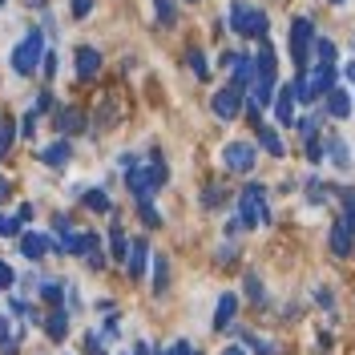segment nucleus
<instances>
[{"instance_id": "1", "label": "nucleus", "mask_w": 355, "mask_h": 355, "mask_svg": "<svg viewBox=\"0 0 355 355\" xmlns=\"http://www.w3.org/2000/svg\"><path fill=\"white\" fill-rule=\"evenodd\" d=\"M166 178H170V170H166V157L157 154H150V162H130L125 166V186H130V194L137 202H150L166 186Z\"/></svg>"}, {"instance_id": "2", "label": "nucleus", "mask_w": 355, "mask_h": 355, "mask_svg": "<svg viewBox=\"0 0 355 355\" xmlns=\"http://www.w3.org/2000/svg\"><path fill=\"white\" fill-rule=\"evenodd\" d=\"M226 24H230L239 37H266V24H270V21H266L263 8H254V4H246V0H234Z\"/></svg>"}, {"instance_id": "3", "label": "nucleus", "mask_w": 355, "mask_h": 355, "mask_svg": "<svg viewBox=\"0 0 355 355\" xmlns=\"http://www.w3.org/2000/svg\"><path fill=\"white\" fill-rule=\"evenodd\" d=\"M41 57H44V33L33 28V33H24V41L12 49V69H17L21 77H33V73L41 69Z\"/></svg>"}, {"instance_id": "4", "label": "nucleus", "mask_w": 355, "mask_h": 355, "mask_svg": "<svg viewBox=\"0 0 355 355\" xmlns=\"http://www.w3.org/2000/svg\"><path fill=\"white\" fill-rule=\"evenodd\" d=\"M270 210H266V190L259 182H250L239 198V226H266Z\"/></svg>"}, {"instance_id": "5", "label": "nucleus", "mask_w": 355, "mask_h": 355, "mask_svg": "<svg viewBox=\"0 0 355 355\" xmlns=\"http://www.w3.org/2000/svg\"><path fill=\"white\" fill-rule=\"evenodd\" d=\"M287 44H291V61H295L299 69H307L311 44H315V24H311V17H295V21H291Z\"/></svg>"}, {"instance_id": "6", "label": "nucleus", "mask_w": 355, "mask_h": 355, "mask_svg": "<svg viewBox=\"0 0 355 355\" xmlns=\"http://www.w3.org/2000/svg\"><path fill=\"white\" fill-rule=\"evenodd\" d=\"M254 146L250 141H230L226 150H222V166L230 170V174H250L254 170Z\"/></svg>"}, {"instance_id": "7", "label": "nucleus", "mask_w": 355, "mask_h": 355, "mask_svg": "<svg viewBox=\"0 0 355 355\" xmlns=\"http://www.w3.org/2000/svg\"><path fill=\"white\" fill-rule=\"evenodd\" d=\"M243 89H234V85H226L214 93V101H210V110H214V117H222V121H234L239 117V110H243Z\"/></svg>"}, {"instance_id": "8", "label": "nucleus", "mask_w": 355, "mask_h": 355, "mask_svg": "<svg viewBox=\"0 0 355 355\" xmlns=\"http://www.w3.org/2000/svg\"><path fill=\"white\" fill-rule=\"evenodd\" d=\"M270 101H275V121H279V125H295V121H299V117H295V105H299V101H295V85H279Z\"/></svg>"}, {"instance_id": "9", "label": "nucleus", "mask_w": 355, "mask_h": 355, "mask_svg": "<svg viewBox=\"0 0 355 355\" xmlns=\"http://www.w3.org/2000/svg\"><path fill=\"white\" fill-rule=\"evenodd\" d=\"M323 110H327V117H352V93L343 85H331L327 93H323Z\"/></svg>"}, {"instance_id": "10", "label": "nucleus", "mask_w": 355, "mask_h": 355, "mask_svg": "<svg viewBox=\"0 0 355 355\" xmlns=\"http://www.w3.org/2000/svg\"><path fill=\"white\" fill-rule=\"evenodd\" d=\"M125 266H130V279H141V275H146V266H150V243H146V239H133L130 243Z\"/></svg>"}, {"instance_id": "11", "label": "nucleus", "mask_w": 355, "mask_h": 355, "mask_svg": "<svg viewBox=\"0 0 355 355\" xmlns=\"http://www.w3.org/2000/svg\"><path fill=\"white\" fill-rule=\"evenodd\" d=\"M97 243V234H77V230H61V243H53V250L61 254H85L89 246Z\"/></svg>"}, {"instance_id": "12", "label": "nucleus", "mask_w": 355, "mask_h": 355, "mask_svg": "<svg viewBox=\"0 0 355 355\" xmlns=\"http://www.w3.org/2000/svg\"><path fill=\"white\" fill-rule=\"evenodd\" d=\"M303 81H307V93H311V101H315V97H323L335 85V65H315V73L303 77Z\"/></svg>"}, {"instance_id": "13", "label": "nucleus", "mask_w": 355, "mask_h": 355, "mask_svg": "<svg viewBox=\"0 0 355 355\" xmlns=\"http://www.w3.org/2000/svg\"><path fill=\"white\" fill-rule=\"evenodd\" d=\"M97 69H101V53H97L93 44H81V49H77V77H81V81H93Z\"/></svg>"}, {"instance_id": "14", "label": "nucleus", "mask_w": 355, "mask_h": 355, "mask_svg": "<svg viewBox=\"0 0 355 355\" xmlns=\"http://www.w3.org/2000/svg\"><path fill=\"white\" fill-rule=\"evenodd\" d=\"M44 331H49V339H53V343H61V339L69 335V311L65 307H53L49 323H44Z\"/></svg>"}, {"instance_id": "15", "label": "nucleus", "mask_w": 355, "mask_h": 355, "mask_svg": "<svg viewBox=\"0 0 355 355\" xmlns=\"http://www.w3.org/2000/svg\"><path fill=\"white\" fill-rule=\"evenodd\" d=\"M69 157H73V150H69V141H53V146H44L41 150V162L44 166H69Z\"/></svg>"}, {"instance_id": "16", "label": "nucleus", "mask_w": 355, "mask_h": 355, "mask_svg": "<svg viewBox=\"0 0 355 355\" xmlns=\"http://www.w3.org/2000/svg\"><path fill=\"white\" fill-rule=\"evenodd\" d=\"M49 246H53V239H44V234H21V254L24 259H41Z\"/></svg>"}, {"instance_id": "17", "label": "nucleus", "mask_w": 355, "mask_h": 355, "mask_svg": "<svg viewBox=\"0 0 355 355\" xmlns=\"http://www.w3.org/2000/svg\"><path fill=\"white\" fill-rule=\"evenodd\" d=\"M323 154L331 157L339 170H352V154H347V141H343V137H327V150H323Z\"/></svg>"}, {"instance_id": "18", "label": "nucleus", "mask_w": 355, "mask_h": 355, "mask_svg": "<svg viewBox=\"0 0 355 355\" xmlns=\"http://www.w3.org/2000/svg\"><path fill=\"white\" fill-rule=\"evenodd\" d=\"M234 311H239V295H218V311H214V327H226L230 319H234Z\"/></svg>"}, {"instance_id": "19", "label": "nucleus", "mask_w": 355, "mask_h": 355, "mask_svg": "<svg viewBox=\"0 0 355 355\" xmlns=\"http://www.w3.org/2000/svg\"><path fill=\"white\" fill-rule=\"evenodd\" d=\"M57 130H61V133H81V130H85V117H81V110H73V105H69V110H61V113H57Z\"/></svg>"}, {"instance_id": "20", "label": "nucleus", "mask_w": 355, "mask_h": 355, "mask_svg": "<svg viewBox=\"0 0 355 355\" xmlns=\"http://www.w3.org/2000/svg\"><path fill=\"white\" fill-rule=\"evenodd\" d=\"M254 130H259V141H263V150H266V154H275V157H283V154H287V150H283V137H279V133L270 130V125H254Z\"/></svg>"}, {"instance_id": "21", "label": "nucleus", "mask_w": 355, "mask_h": 355, "mask_svg": "<svg viewBox=\"0 0 355 355\" xmlns=\"http://www.w3.org/2000/svg\"><path fill=\"white\" fill-rule=\"evenodd\" d=\"M110 250L117 263H125V250H130V243H125V230H121V222H113L110 226Z\"/></svg>"}, {"instance_id": "22", "label": "nucleus", "mask_w": 355, "mask_h": 355, "mask_svg": "<svg viewBox=\"0 0 355 355\" xmlns=\"http://www.w3.org/2000/svg\"><path fill=\"white\" fill-rule=\"evenodd\" d=\"M81 202H85L89 210H97V214H110V210H113V202H110V194H105V190H85V194H81Z\"/></svg>"}, {"instance_id": "23", "label": "nucleus", "mask_w": 355, "mask_h": 355, "mask_svg": "<svg viewBox=\"0 0 355 355\" xmlns=\"http://www.w3.org/2000/svg\"><path fill=\"white\" fill-rule=\"evenodd\" d=\"M37 291H41L44 303H53V307H61V299H65V287H61V283H53V279H41Z\"/></svg>"}, {"instance_id": "24", "label": "nucleus", "mask_w": 355, "mask_h": 355, "mask_svg": "<svg viewBox=\"0 0 355 355\" xmlns=\"http://www.w3.org/2000/svg\"><path fill=\"white\" fill-rule=\"evenodd\" d=\"M150 263H154V291L162 295V291L170 287V263H166L162 254H157V259H150Z\"/></svg>"}, {"instance_id": "25", "label": "nucleus", "mask_w": 355, "mask_h": 355, "mask_svg": "<svg viewBox=\"0 0 355 355\" xmlns=\"http://www.w3.org/2000/svg\"><path fill=\"white\" fill-rule=\"evenodd\" d=\"M315 57H319V65H335V44L327 41V37H315Z\"/></svg>"}, {"instance_id": "26", "label": "nucleus", "mask_w": 355, "mask_h": 355, "mask_svg": "<svg viewBox=\"0 0 355 355\" xmlns=\"http://www.w3.org/2000/svg\"><path fill=\"white\" fill-rule=\"evenodd\" d=\"M331 250L335 254H347V250H352V230H347V226H335L331 230Z\"/></svg>"}, {"instance_id": "27", "label": "nucleus", "mask_w": 355, "mask_h": 355, "mask_svg": "<svg viewBox=\"0 0 355 355\" xmlns=\"http://www.w3.org/2000/svg\"><path fill=\"white\" fill-rule=\"evenodd\" d=\"M0 343H4L8 355L17 352V343H21V331H8V319H4V315H0Z\"/></svg>"}, {"instance_id": "28", "label": "nucleus", "mask_w": 355, "mask_h": 355, "mask_svg": "<svg viewBox=\"0 0 355 355\" xmlns=\"http://www.w3.org/2000/svg\"><path fill=\"white\" fill-rule=\"evenodd\" d=\"M154 8H157V21L166 24V28H170V24L178 21V12H174V0H154Z\"/></svg>"}, {"instance_id": "29", "label": "nucleus", "mask_w": 355, "mask_h": 355, "mask_svg": "<svg viewBox=\"0 0 355 355\" xmlns=\"http://www.w3.org/2000/svg\"><path fill=\"white\" fill-rule=\"evenodd\" d=\"M190 69H194V77H210V65H206V57H202V49H190Z\"/></svg>"}, {"instance_id": "30", "label": "nucleus", "mask_w": 355, "mask_h": 355, "mask_svg": "<svg viewBox=\"0 0 355 355\" xmlns=\"http://www.w3.org/2000/svg\"><path fill=\"white\" fill-rule=\"evenodd\" d=\"M295 125H299L303 137H319V113H307V117H303V121H295Z\"/></svg>"}, {"instance_id": "31", "label": "nucleus", "mask_w": 355, "mask_h": 355, "mask_svg": "<svg viewBox=\"0 0 355 355\" xmlns=\"http://www.w3.org/2000/svg\"><path fill=\"white\" fill-rule=\"evenodd\" d=\"M0 234H4V239L21 234V218H17V214H0Z\"/></svg>"}, {"instance_id": "32", "label": "nucleus", "mask_w": 355, "mask_h": 355, "mask_svg": "<svg viewBox=\"0 0 355 355\" xmlns=\"http://www.w3.org/2000/svg\"><path fill=\"white\" fill-rule=\"evenodd\" d=\"M8 146H12V121H8V117H0V157L8 154Z\"/></svg>"}, {"instance_id": "33", "label": "nucleus", "mask_w": 355, "mask_h": 355, "mask_svg": "<svg viewBox=\"0 0 355 355\" xmlns=\"http://www.w3.org/2000/svg\"><path fill=\"white\" fill-rule=\"evenodd\" d=\"M343 226L355 230V194H343Z\"/></svg>"}, {"instance_id": "34", "label": "nucleus", "mask_w": 355, "mask_h": 355, "mask_svg": "<svg viewBox=\"0 0 355 355\" xmlns=\"http://www.w3.org/2000/svg\"><path fill=\"white\" fill-rule=\"evenodd\" d=\"M101 343H105V335H97V331L85 335V352L89 355H105V347H101Z\"/></svg>"}, {"instance_id": "35", "label": "nucleus", "mask_w": 355, "mask_h": 355, "mask_svg": "<svg viewBox=\"0 0 355 355\" xmlns=\"http://www.w3.org/2000/svg\"><path fill=\"white\" fill-rule=\"evenodd\" d=\"M246 295H250L254 303L263 299V279H259V275H246Z\"/></svg>"}, {"instance_id": "36", "label": "nucleus", "mask_w": 355, "mask_h": 355, "mask_svg": "<svg viewBox=\"0 0 355 355\" xmlns=\"http://www.w3.org/2000/svg\"><path fill=\"white\" fill-rule=\"evenodd\" d=\"M307 198L311 202H323V198H327V190L319 186V178H307Z\"/></svg>"}, {"instance_id": "37", "label": "nucleus", "mask_w": 355, "mask_h": 355, "mask_svg": "<svg viewBox=\"0 0 355 355\" xmlns=\"http://www.w3.org/2000/svg\"><path fill=\"white\" fill-rule=\"evenodd\" d=\"M12 283H17V275H12V266H8L4 259H0V291H8Z\"/></svg>"}, {"instance_id": "38", "label": "nucleus", "mask_w": 355, "mask_h": 355, "mask_svg": "<svg viewBox=\"0 0 355 355\" xmlns=\"http://www.w3.org/2000/svg\"><path fill=\"white\" fill-rule=\"evenodd\" d=\"M307 157L311 162H323V141L319 137H307Z\"/></svg>"}, {"instance_id": "39", "label": "nucleus", "mask_w": 355, "mask_h": 355, "mask_svg": "<svg viewBox=\"0 0 355 355\" xmlns=\"http://www.w3.org/2000/svg\"><path fill=\"white\" fill-rule=\"evenodd\" d=\"M89 12H93V0H73V17L77 21H85Z\"/></svg>"}, {"instance_id": "40", "label": "nucleus", "mask_w": 355, "mask_h": 355, "mask_svg": "<svg viewBox=\"0 0 355 355\" xmlns=\"http://www.w3.org/2000/svg\"><path fill=\"white\" fill-rule=\"evenodd\" d=\"M157 355H194V347H190L186 339H178V343L170 347V352H157Z\"/></svg>"}, {"instance_id": "41", "label": "nucleus", "mask_w": 355, "mask_h": 355, "mask_svg": "<svg viewBox=\"0 0 355 355\" xmlns=\"http://www.w3.org/2000/svg\"><path fill=\"white\" fill-rule=\"evenodd\" d=\"M41 69H44V77H53V73H57V53H44V57H41Z\"/></svg>"}, {"instance_id": "42", "label": "nucleus", "mask_w": 355, "mask_h": 355, "mask_svg": "<svg viewBox=\"0 0 355 355\" xmlns=\"http://www.w3.org/2000/svg\"><path fill=\"white\" fill-rule=\"evenodd\" d=\"M21 133H24V137H33V133H37V113H33V110L24 113V125H21Z\"/></svg>"}, {"instance_id": "43", "label": "nucleus", "mask_w": 355, "mask_h": 355, "mask_svg": "<svg viewBox=\"0 0 355 355\" xmlns=\"http://www.w3.org/2000/svg\"><path fill=\"white\" fill-rule=\"evenodd\" d=\"M141 222H146V226H157V210L150 202H141Z\"/></svg>"}, {"instance_id": "44", "label": "nucleus", "mask_w": 355, "mask_h": 355, "mask_svg": "<svg viewBox=\"0 0 355 355\" xmlns=\"http://www.w3.org/2000/svg\"><path fill=\"white\" fill-rule=\"evenodd\" d=\"M202 202H206V206H218V202H222V190H218V186H210V190L202 194Z\"/></svg>"}, {"instance_id": "45", "label": "nucleus", "mask_w": 355, "mask_h": 355, "mask_svg": "<svg viewBox=\"0 0 355 355\" xmlns=\"http://www.w3.org/2000/svg\"><path fill=\"white\" fill-rule=\"evenodd\" d=\"M234 259H239V250H234V246L226 243V246L218 250V263H234Z\"/></svg>"}, {"instance_id": "46", "label": "nucleus", "mask_w": 355, "mask_h": 355, "mask_svg": "<svg viewBox=\"0 0 355 355\" xmlns=\"http://www.w3.org/2000/svg\"><path fill=\"white\" fill-rule=\"evenodd\" d=\"M33 214H37V210H33V202H24L21 210H17V218H21V222H33Z\"/></svg>"}, {"instance_id": "47", "label": "nucleus", "mask_w": 355, "mask_h": 355, "mask_svg": "<svg viewBox=\"0 0 355 355\" xmlns=\"http://www.w3.org/2000/svg\"><path fill=\"white\" fill-rule=\"evenodd\" d=\"M246 343H250L259 355H275V352H270V343H263V339H246Z\"/></svg>"}, {"instance_id": "48", "label": "nucleus", "mask_w": 355, "mask_h": 355, "mask_svg": "<svg viewBox=\"0 0 355 355\" xmlns=\"http://www.w3.org/2000/svg\"><path fill=\"white\" fill-rule=\"evenodd\" d=\"M4 198H8V182L0 178V206H4Z\"/></svg>"}, {"instance_id": "49", "label": "nucleus", "mask_w": 355, "mask_h": 355, "mask_svg": "<svg viewBox=\"0 0 355 355\" xmlns=\"http://www.w3.org/2000/svg\"><path fill=\"white\" fill-rule=\"evenodd\" d=\"M343 77H347V81H352V85H355V61H352V65H347V69H343Z\"/></svg>"}, {"instance_id": "50", "label": "nucleus", "mask_w": 355, "mask_h": 355, "mask_svg": "<svg viewBox=\"0 0 355 355\" xmlns=\"http://www.w3.org/2000/svg\"><path fill=\"white\" fill-rule=\"evenodd\" d=\"M133 355H150V347L146 343H133Z\"/></svg>"}, {"instance_id": "51", "label": "nucleus", "mask_w": 355, "mask_h": 355, "mask_svg": "<svg viewBox=\"0 0 355 355\" xmlns=\"http://www.w3.org/2000/svg\"><path fill=\"white\" fill-rule=\"evenodd\" d=\"M222 355H246V352H243V347H226Z\"/></svg>"}, {"instance_id": "52", "label": "nucleus", "mask_w": 355, "mask_h": 355, "mask_svg": "<svg viewBox=\"0 0 355 355\" xmlns=\"http://www.w3.org/2000/svg\"><path fill=\"white\" fill-rule=\"evenodd\" d=\"M331 4H343V0H331Z\"/></svg>"}, {"instance_id": "53", "label": "nucleus", "mask_w": 355, "mask_h": 355, "mask_svg": "<svg viewBox=\"0 0 355 355\" xmlns=\"http://www.w3.org/2000/svg\"><path fill=\"white\" fill-rule=\"evenodd\" d=\"M194 355H198V352H194Z\"/></svg>"}]
</instances>
